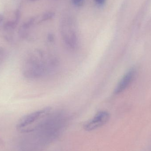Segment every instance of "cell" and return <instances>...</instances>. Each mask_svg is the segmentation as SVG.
<instances>
[{"instance_id":"obj_7","label":"cell","mask_w":151,"mask_h":151,"mask_svg":"<svg viewBox=\"0 0 151 151\" xmlns=\"http://www.w3.org/2000/svg\"><path fill=\"white\" fill-rule=\"evenodd\" d=\"M83 0H72L73 4L76 6H80L83 2Z\"/></svg>"},{"instance_id":"obj_5","label":"cell","mask_w":151,"mask_h":151,"mask_svg":"<svg viewBox=\"0 0 151 151\" xmlns=\"http://www.w3.org/2000/svg\"><path fill=\"white\" fill-rule=\"evenodd\" d=\"M136 74L135 69H131L126 73L116 85L114 92L115 94H119L125 90L134 81Z\"/></svg>"},{"instance_id":"obj_8","label":"cell","mask_w":151,"mask_h":151,"mask_svg":"<svg viewBox=\"0 0 151 151\" xmlns=\"http://www.w3.org/2000/svg\"><path fill=\"white\" fill-rule=\"evenodd\" d=\"M106 0H95L97 4L99 5H103L105 2Z\"/></svg>"},{"instance_id":"obj_3","label":"cell","mask_w":151,"mask_h":151,"mask_svg":"<svg viewBox=\"0 0 151 151\" xmlns=\"http://www.w3.org/2000/svg\"><path fill=\"white\" fill-rule=\"evenodd\" d=\"M61 34L66 46L70 49L74 50L79 44L78 33L75 24L70 20L65 21L61 26Z\"/></svg>"},{"instance_id":"obj_6","label":"cell","mask_w":151,"mask_h":151,"mask_svg":"<svg viewBox=\"0 0 151 151\" xmlns=\"http://www.w3.org/2000/svg\"><path fill=\"white\" fill-rule=\"evenodd\" d=\"M53 17H54V14L53 13H51V12H48L43 15V17H42V20H48V19L52 18Z\"/></svg>"},{"instance_id":"obj_1","label":"cell","mask_w":151,"mask_h":151,"mask_svg":"<svg viewBox=\"0 0 151 151\" xmlns=\"http://www.w3.org/2000/svg\"><path fill=\"white\" fill-rule=\"evenodd\" d=\"M51 115L49 107L35 111L22 117L18 122L17 128L24 133L33 131L47 122Z\"/></svg>"},{"instance_id":"obj_2","label":"cell","mask_w":151,"mask_h":151,"mask_svg":"<svg viewBox=\"0 0 151 151\" xmlns=\"http://www.w3.org/2000/svg\"><path fill=\"white\" fill-rule=\"evenodd\" d=\"M43 58L42 55L38 51L28 55L22 67L24 76L29 79H36L44 75L46 72L47 65Z\"/></svg>"},{"instance_id":"obj_4","label":"cell","mask_w":151,"mask_h":151,"mask_svg":"<svg viewBox=\"0 0 151 151\" xmlns=\"http://www.w3.org/2000/svg\"><path fill=\"white\" fill-rule=\"evenodd\" d=\"M110 119V114L107 111L99 112L92 119L84 124L83 128L86 131L96 130L106 124Z\"/></svg>"}]
</instances>
